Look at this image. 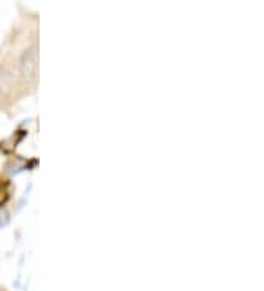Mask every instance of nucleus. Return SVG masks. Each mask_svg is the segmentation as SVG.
<instances>
[{
	"mask_svg": "<svg viewBox=\"0 0 264 291\" xmlns=\"http://www.w3.org/2000/svg\"><path fill=\"white\" fill-rule=\"evenodd\" d=\"M19 74L24 80L32 81L38 75V48L30 47L19 59Z\"/></svg>",
	"mask_w": 264,
	"mask_h": 291,
	"instance_id": "1",
	"label": "nucleus"
},
{
	"mask_svg": "<svg viewBox=\"0 0 264 291\" xmlns=\"http://www.w3.org/2000/svg\"><path fill=\"white\" fill-rule=\"evenodd\" d=\"M14 87V77L9 69L0 66V96H6Z\"/></svg>",
	"mask_w": 264,
	"mask_h": 291,
	"instance_id": "2",
	"label": "nucleus"
}]
</instances>
